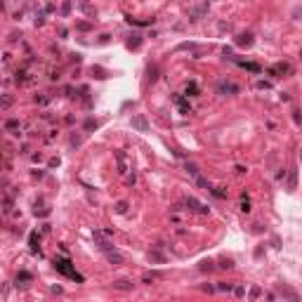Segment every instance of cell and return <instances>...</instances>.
Here are the masks:
<instances>
[{
	"instance_id": "cell-1",
	"label": "cell",
	"mask_w": 302,
	"mask_h": 302,
	"mask_svg": "<svg viewBox=\"0 0 302 302\" xmlns=\"http://www.w3.org/2000/svg\"><path fill=\"white\" fill-rule=\"evenodd\" d=\"M92 236H95V243H97V246H99V250H102V253L106 255V260L111 262V264H120V262H123V255H120V253H118V250H116L113 246H111V241H109L106 236L102 234V231H95Z\"/></svg>"
},
{
	"instance_id": "cell-2",
	"label": "cell",
	"mask_w": 302,
	"mask_h": 302,
	"mask_svg": "<svg viewBox=\"0 0 302 302\" xmlns=\"http://www.w3.org/2000/svg\"><path fill=\"white\" fill-rule=\"evenodd\" d=\"M54 267H57V271H62V274H66L69 279H76V281H83V276L76 271L71 267V260L69 257H54Z\"/></svg>"
},
{
	"instance_id": "cell-3",
	"label": "cell",
	"mask_w": 302,
	"mask_h": 302,
	"mask_svg": "<svg viewBox=\"0 0 302 302\" xmlns=\"http://www.w3.org/2000/svg\"><path fill=\"white\" fill-rule=\"evenodd\" d=\"M132 128L137 132H149V120H146V116L144 113H135L132 116Z\"/></svg>"
},
{
	"instance_id": "cell-4",
	"label": "cell",
	"mask_w": 302,
	"mask_h": 302,
	"mask_svg": "<svg viewBox=\"0 0 302 302\" xmlns=\"http://www.w3.org/2000/svg\"><path fill=\"white\" fill-rule=\"evenodd\" d=\"M217 92H220V95H236V92H239V85H236V83H229V80H220V83H217Z\"/></svg>"
},
{
	"instance_id": "cell-5",
	"label": "cell",
	"mask_w": 302,
	"mask_h": 302,
	"mask_svg": "<svg viewBox=\"0 0 302 302\" xmlns=\"http://www.w3.org/2000/svg\"><path fill=\"white\" fill-rule=\"evenodd\" d=\"M187 205L189 208H191V210H196V213H208V210H210V208H205L203 203H198V201H196V198H187Z\"/></svg>"
},
{
	"instance_id": "cell-6",
	"label": "cell",
	"mask_w": 302,
	"mask_h": 302,
	"mask_svg": "<svg viewBox=\"0 0 302 302\" xmlns=\"http://www.w3.org/2000/svg\"><path fill=\"white\" fill-rule=\"evenodd\" d=\"M279 290H281V293H283L290 302H297V300H300V297H297V293H295V290H290V288H288V286H283V283L279 286Z\"/></svg>"
},
{
	"instance_id": "cell-7",
	"label": "cell",
	"mask_w": 302,
	"mask_h": 302,
	"mask_svg": "<svg viewBox=\"0 0 302 302\" xmlns=\"http://www.w3.org/2000/svg\"><path fill=\"white\" fill-rule=\"evenodd\" d=\"M297 187V170H290V177H288V191H295Z\"/></svg>"
},
{
	"instance_id": "cell-8",
	"label": "cell",
	"mask_w": 302,
	"mask_h": 302,
	"mask_svg": "<svg viewBox=\"0 0 302 302\" xmlns=\"http://www.w3.org/2000/svg\"><path fill=\"white\" fill-rule=\"evenodd\" d=\"M250 43H253V33H241L236 38V45H250Z\"/></svg>"
},
{
	"instance_id": "cell-9",
	"label": "cell",
	"mask_w": 302,
	"mask_h": 302,
	"mask_svg": "<svg viewBox=\"0 0 302 302\" xmlns=\"http://www.w3.org/2000/svg\"><path fill=\"white\" fill-rule=\"evenodd\" d=\"M177 106H179V111H182V113H189V102H184V99L177 97Z\"/></svg>"
},
{
	"instance_id": "cell-10",
	"label": "cell",
	"mask_w": 302,
	"mask_h": 302,
	"mask_svg": "<svg viewBox=\"0 0 302 302\" xmlns=\"http://www.w3.org/2000/svg\"><path fill=\"white\" fill-rule=\"evenodd\" d=\"M116 288H120V290H128V288H130V283H128V281H116Z\"/></svg>"
},
{
	"instance_id": "cell-11",
	"label": "cell",
	"mask_w": 302,
	"mask_h": 302,
	"mask_svg": "<svg viewBox=\"0 0 302 302\" xmlns=\"http://www.w3.org/2000/svg\"><path fill=\"white\" fill-rule=\"evenodd\" d=\"M5 128H7V130H14V128H19V120H14V118H12V120H7V123H5Z\"/></svg>"
},
{
	"instance_id": "cell-12",
	"label": "cell",
	"mask_w": 302,
	"mask_h": 302,
	"mask_svg": "<svg viewBox=\"0 0 302 302\" xmlns=\"http://www.w3.org/2000/svg\"><path fill=\"white\" fill-rule=\"evenodd\" d=\"M241 210H243V213H248V210H250V203H248L246 196H243V201H241Z\"/></svg>"
},
{
	"instance_id": "cell-13",
	"label": "cell",
	"mask_w": 302,
	"mask_h": 302,
	"mask_svg": "<svg viewBox=\"0 0 302 302\" xmlns=\"http://www.w3.org/2000/svg\"><path fill=\"white\" fill-rule=\"evenodd\" d=\"M116 210H118V213H125V210H128V203H125V201L116 203Z\"/></svg>"
},
{
	"instance_id": "cell-14",
	"label": "cell",
	"mask_w": 302,
	"mask_h": 302,
	"mask_svg": "<svg viewBox=\"0 0 302 302\" xmlns=\"http://www.w3.org/2000/svg\"><path fill=\"white\" fill-rule=\"evenodd\" d=\"M149 257H151V260H156V262H163V260H165L160 253H149Z\"/></svg>"
},
{
	"instance_id": "cell-15",
	"label": "cell",
	"mask_w": 302,
	"mask_h": 302,
	"mask_svg": "<svg viewBox=\"0 0 302 302\" xmlns=\"http://www.w3.org/2000/svg\"><path fill=\"white\" fill-rule=\"evenodd\" d=\"M9 104H12V97H9V95H5V99H2V109H7Z\"/></svg>"
},
{
	"instance_id": "cell-16",
	"label": "cell",
	"mask_w": 302,
	"mask_h": 302,
	"mask_svg": "<svg viewBox=\"0 0 302 302\" xmlns=\"http://www.w3.org/2000/svg\"><path fill=\"white\" fill-rule=\"evenodd\" d=\"M69 9H71V5H69V2H64V5H62V14H69Z\"/></svg>"
},
{
	"instance_id": "cell-17",
	"label": "cell",
	"mask_w": 302,
	"mask_h": 302,
	"mask_svg": "<svg viewBox=\"0 0 302 302\" xmlns=\"http://www.w3.org/2000/svg\"><path fill=\"white\" fill-rule=\"evenodd\" d=\"M300 54H302V52H300Z\"/></svg>"
}]
</instances>
